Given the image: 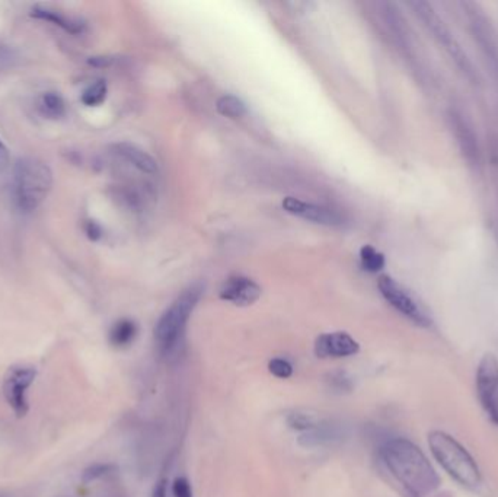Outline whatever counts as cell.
Segmentation results:
<instances>
[{
    "label": "cell",
    "instance_id": "20",
    "mask_svg": "<svg viewBox=\"0 0 498 497\" xmlns=\"http://www.w3.org/2000/svg\"><path fill=\"white\" fill-rule=\"evenodd\" d=\"M361 266L366 272L378 273L385 267V256L372 245H364L360 249Z\"/></svg>",
    "mask_w": 498,
    "mask_h": 497
},
{
    "label": "cell",
    "instance_id": "21",
    "mask_svg": "<svg viewBox=\"0 0 498 497\" xmlns=\"http://www.w3.org/2000/svg\"><path fill=\"white\" fill-rule=\"evenodd\" d=\"M115 470H117V467L112 465V464H93V465L86 468V470L82 473V482H84V484H89V483L96 482V480H100V478L107 477V475L114 473Z\"/></svg>",
    "mask_w": 498,
    "mask_h": 497
},
{
    "label": "cell",
    "instance_id": "27",
    "mask_svg": "<svg viewBox=\"0 0 498 497\" xmlns=\"http://www.w3.org/2000/svg\"><path fill=\"white\" fill-rule=\"evenodd\" d=\"M9 164V150L0 139V173H4Z\"/></svg>",
    "mask_w": 498,
    "mask_h": 497
},
{
    "label": "cell",
    "instance_id": "5",
    "mask_svg": "<svg viewBox=\"0 0 498 497\" xmlns=\"http://www.w3.org/2000/svg\"><path fill=\"white\" fill-rule=\"evenodd\" d=\"M410 6L414 9L415 15L433 32L437 42L440 46H443V49L450 54V58L459 66V69L467 73V77L469 79L476 81V70H474L471 60L467 59V53L460 49L459 42L453 37L445 21L437 15L433 6L426 4V2H413V4H410Z\"/></svg>",
    "mask_w": 498,
    "mask_h": 497
},
{
    "label": "cell",
    "instance_id": "23",
    "mask_svg": "<svg viewBox=\"0 0 498 497\" xmlns=\"http://www.w3.org/2000/svg\"><path fill=\"white\" fill-rule=\"evenodd\" d=\"M269 369L272 375L281 379L290 378L291 374H293V366L289 364L288 360L280 359V357L272 359L269 364Z\"/></svg>",
    "mask_w": 498,
    "mask_h": 497
},
{
    "label": "cell",
    "instance_id": "3",
    "mask_svg": "<svg viewBox=\"0 0 498 497\" xmlns=\"http://www.w3.org/2000/svg\"><path fill=\"white\" fill-rule=\"evenodd\" d=\"M429 447L437 463L460 486L478 489L483 482L478 464L455 438L441 430H433L429 433Z\"/></svg>",
    "mask_w": 498,
    "mask_h": 497
},
{
    "label": "cell",
    "instance_id": "16",
    "mask_svg": "<svg viewBox=\"0 0 498 497\" xmlns=\"http://www.w3.org/2000/svg\"><path fill=\"white\" fill-rule=\"evenodd\" d=\"M138 333V324L133 320L123 318V320H119V321L112 325L108 339H110V343L114 348H129L136 340Z\"/></svg>",
    "mask_w": 498,
    "mask_h": 497
},
{
    "label": "cell",
    "instance_id": "28",
    "mask_svg": "<svg viewBox=\"0 0 498 497\" xmlns=\"http://www.w3.org/2000/svg\"><path fill=\"white\" fill-rule=\"evenodd\" d=\"M88 63L93 68H108L111 65L112 59L107 58V56H95V58L89 59Z\"/></svg>",
    "mask_w": 498,
    "mask_h": 497
},
{
    "label": "cell",
    "instance_id": "24",
    "mask_svg": "<svg viewBox=\"0 0 498 497\" xmlns=\"http://www.w3.org/2000/svg\"><path fill=\"white\" fill-rule=\"evenodd\" d=\"M173 497H192L191 484L187 478L180 477L173 484Z\"/></svg>",
    "mask_w": 498,
    "mask_h": 497
},
{
    "label": "cell",
    "instance_id": "15",
    "mask_svg": "<svg viewBox=\"0 0 498 497\" xmlns=\"http://www.w3.org/2000/svg\"><path fill=\"white\" fill-rule=\"evenodd\" d=\"M342 439V432L337 426L316 425V428L303 433L299 445L303 447H318L333 444Z\"/></svg>",
    "mask_w": 498,
    "mask_h": 497
},
{
    "label": "cell",
    "instance_id": "10",
    "mask_svg": "<svg viewBox=\"0 0 498 497\" xmlns=\"http://www.w3.org/2000/svg\"><path fill=\"white\" fill-rule=\"evenodd\" d=\"M261 287L245 276H232L220 289V299L236 306H249L261 298Z\"/></svg>",
    "mask_w": 498,
    "mask_h": 497
},
{
    "label": "cell",
    "instance_id": "22",
    "mask_svg": "<svg viewBox=\"0 0 498 497\" xmlns=\"http://www.w3.org/2000/svg\"><path fill=\"white\" fill-rule=\"evenodd\" d=\"M288 423L291 429L303 430V432H307V430H312V429L316 428V421H315L314 417L309 416V414H290V416L288 417Z\"/></svg>",
    "mask_w": 498,
    "mask_h": 497
},
{
    "label": "cell",
    "instance_id": "2",
    "mask_svg": "<svg viewBox=\"0 0 498 497\" xmlns=\"http://www.w3.org/2000/svg\"><path fill=\"white\" fill-rule=\"evenodd\" d=\"M12 199L22 213L37 211L53 188V171L39 158H20L12 169Z\"/></svg>",
    "mask_w": 498,
    "mask_h": 497
},
{
    "label": "cell",
    "instance_id": "9",
    "mask_svg": "<svg viewBox=\"0 0 498 497\" xmlns=\"http://www.w3.org/2000/svg\"><path fill=\"white\" fill-rule=\"evenodd\" d=\"M283 209L293 216L318 225L342 226L344 223V218L337 211L319 204L307 203L296 197H286L283 200Z\"/></svg>",
    "mask_w": 498,
    "mask_h": 497
},
{
    "label": "cell",
    "instance_id": "29",
    "mask_svg": "<svg viewBox=\"0 0 498 497\" xmlns=\"http://www.w3.org/2000/svg\"><path fill=\"white\" fill-rule=\"evenodd\" d=\"M152 497H168V486H166V480H161L157 483L154 489V494Z\"/></svg>",
    "mask_w": 498,
    "mask_h": 497
},
{
    "label": "cell",
    "instance_id": "19",
    "mask_svg": "<svg viewBox=\"0 0 498 497\" xmlns=\"http://www.w3.org/2000/svg\"><path fill=\"white\" fill-rule=\"evenodd\" d=\"M107 82L98 79V81L93 82L84 89L81 101L86 107H100L101 104L107 100Z\"/></svg>",
    "mask_w": 498,
    "mask_h": 497
},
{
    "label": "cell",
    "instance_id": "7",
    "mask_svg": "<svg viewBox=\"0 0 498 497\" xmlns=\"http://www.w3.org/2000/svg\"><path fill=\"white\" fill-rule=\"evenodd\" d=\"M380 294L387 299L389 305L398 311L399 314L408 318L420 327L431 325V318L422 310L420 303L404 289L398 282H395L389 276H382L378 282Z\"/></svg>",
    "mask_w": 498,
    "mask_h": 497
},
{
    "label": "cell",
    "instance_id": "8",
    "mask_svg": "<svg viewBox=\"0 0 498 497\" xmlns=\"http://www.w3.org/2000/svg\"><path fill=\"white\" fill-rule=\"evenodd\" d=\"M37 371L32 366H12L4 381V395L16 417H25L30 410L28 388L34 384Z\"/></svg>",
    "mask_w": 498,
    "mask_h": 497
},
{
    "label": "cell",
    "instance_id": "12",
    "mask_svg": "<svg viewBox=\"0 0 498 497\" xmlns=\"http://www.w3.org/2000/svg\"><path fill=\"white\" fill-rule=\"evenodd\" d=\"M31 16L35 20L53 23L56 27L62 28L63 31L72 35L84 34V31L86 30V23L81 18L66 15L63 12L50 8V6H44V5L32 6Z\"/></svg>",
    "mask_w": 498,
    "mask_h": 497
},
{
    "label": "cell",
    "instance_id": "18",
    "mask_svg": "<svg viewBox=\"0 0 498 497\" xmlns=\"http://www.w3.org/2000/svg\"><path fill=\"white\" fill-rule=\"evenodd\" d=\"M218 114L227 119H242L246 114V105L241 98L235 95H223L216 103Z\"/></svg>",
    "mask_w": 498,
    "mask_h": 497
},
{
    "label": "cell",
    "instance_id": "11",
    "mask_svg": "<svg viewBox=\"0 0 498 497\" xmlns=\"http://www.w3.org/2000/svg\"><path fill=\"white\" fill-rule=\"evenodd\" d=\"M360 346L350 334L337 333L321 334L315 341V353L322 359L328 357H349L357 355Z\"/></svg>",
    "mask_w": 498,
    "mask_h": 497
},
{
    "label": "cell",
    "instance_id": "14",
    "mask_svg": "<svg viewBox=\"0 0 498 497\" xmlns=\"http://www.w3.org/2000/svg\"><path fill=\"white\" fill-rule=\"evenodd\" d=\"M450 124H452L453 131L457 134L458 142H459L460 149L465 153L467 161H478V143H476V134L472 131L471 127L467 126V120H464V115L458 114L453 112L450 114Z\"/></svg>",
    "mask_w": 498,
    "mask_h": 497
},
{
    "label": "cell",
    "instance_id": "26",
    "mask_svg": "<svg viewBox=\"0 0 498 497\" xmlns=\"http://www.w3.org/2000/svg\"><path fill=\"white\" fill-rule=\"evenodd\" d=\"M284 6H286L291 14H295V15H305L307 12L315 8V4H312V2H298V0H296V2H288V4H284Z\"/></svg>",
    "mask_w": 498,
    "mask_h": 497
},
{
    "label": "cell",
    "instance_id": "13",
    "mask_svg": "<svg viewBox=\"0 0 498 497\" xmlns=\"http://www.w3.org/2000/svg\"><path fill=\"white\" fill-rule=\"evenodd\" d=\"M111 150L114 155L133 165L135 168L142 171V173L155 176L159 171V167H157V162L155 161L154 158L136 145L126 142L115 143L111 146Z\"/></svg>",
    "mask_w": 498,
    "mask_h": 497
},
{
    "label": "cell",
    "instance_id": "1",
    "mask_svg": "<svg viewBox=\"0 0 498 497\" xmlns=\"http://www.w3.org/2000/svg\"><path fill=\"white\" fill-rule=\"evenodd\" d=\"M379 456L406 497H427L440 486V477L424 452L405 438L387 440Z\"/></svg>",
    "mask_w": 498,
    "mask_h": 497
},
{
    "label": "cell",
    "instance_id": "17",
    "mask_svg": "<svg viewBox=\"0 0 498 497\" xmlns=\"http://www.w3.org/2000/svg\"><path fill=\"white\" fill-rule=\"evenodd\" d=\"M40 113L44 117L51 120H58L65 117L66 103L63 96L56 91L44 92L40 96L39 101Z\"/></svg>",
    "mask_w": 498,
    "mask_h": 497
},
{
    "label": "cell",
    "instance_id": "4",
    "mask_svg": "<svg viewBox=\"0 0 498 497\" xmlns=\"http://www.w3.org/2000/svg\"><path fill=\"white\" fill-rule=\"evenodd\" d=\"M203 294V285H191L159 318L155 327V340L162 355L173 352L178 345L181 336L184 334L185 325L191 317L192 311L196 310L197 303H200Z\"/></svg>",
    "mask_w": 498,
    "mask_h": 497
},
{
    "label": "cell",
    "instance_id": "25",
    "mask_svg": "<svg viewBox=\"0 0 498 497\" xmlns=\"http://www.w3.org/2000/svg\"><path fill=\"white\" fill-rule=\"evenodd\" d=\"M84 234L86 237L91 239V241L96 242L100 241L102 235H104V230L101 228L100 223L95 222V221H88L84 223Z\"/></svg>",
    "mask_w": 498,
    "mask_h": 497
},
{
    "label": "cell",
    "instance_id": "6",
    "mask_svg": "<svg viewBox=\"0 0 498 497\" xmlns=\"http://www.w3.org/2000/svg\"><path fill=\"white\" fill-rule=\"evenodd\" d=\"M476 394L484 411L498 426V359L487 353L476 367Z\"/></svg>",
    "mask_w": 498,
    "mask_h": 497
}]
</instances>
